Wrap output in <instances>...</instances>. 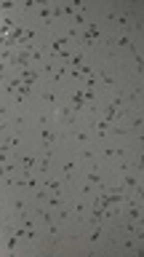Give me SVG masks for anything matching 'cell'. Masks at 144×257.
Returning a JSON list of instances; mask_svg holds the SVG:
<instances>
[{"label":"cell","mask_w":144,"mask_h":257,"mask_svg":"<svg viewBox=\"0 0 144 257\" xmlns=\"http://www.w3.org/2000/svg\"><path fill=\"white\" fill-rule=\"evenodd\" d=\"M38 107H46L48 112H51L56 104H62L64 102V88H59V86H51V83H43L38 88Z\"/></svg>","instance_id":"1"},{"label":"cell","mask_w":144,"mask_h":257,"mask_svg":"<svg viewBox=\"0 0 144 257\" xmlns=\"http://www.w3.org/2000/svg\"><path fill=\"white\" fill-rule=\"evenodd\" d=\"M14 8H16V3H14V0H3V14H11Z\"/></svg>","instance_id":"2"}]
</instances>
